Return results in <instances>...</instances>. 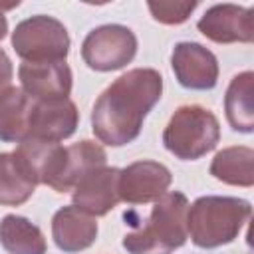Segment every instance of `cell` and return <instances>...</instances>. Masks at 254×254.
Wrapping results in <instances>:
<instances>
[{"instance_id":"cell-3","label":"cell","mask_w":254,"mask_h":254,"mask_svg":"<svg viewBox=\"0 0 254 254\" xmlns=\"http://www.w3.org/2000/svg\"><path fill=\"white\" fill-rule=\"evenodd\" d=\"M187 212L189 198L181 190L165 192L155 200L145 224L123 236V248L129 254H173L189 240Z\"/></svg>"},{"instance_id":"cell-19","label":"cell","mask_w":254,"mask_h":254,"mask_svg":"<svg viewBox=\"0 0 254 254\" xmlns=\"http://www.w3.org/2000/svg\"><path fill=\"white\" fill-rule=\"evenodd\" d=\"M36 181L24 163L12 153H0V204L20 206L36 190Z\"/></svg>"},{"instance_id":"cell-20","label":"cell","mask_w":254,"mask_h":254,"mask_svg":"<svg viewBox=\"0 0 254 254\" xmlns=\"http://www.w3.org/2000/svg\"><path fill=\"white\" fill-rule=\"evenodd\" d=\"M198 2H147V8L155 22L167 26H179L190 18Z\"/></svg>"},{"instance_id":"cell-5","label":"cell","mask_w":254,"mask_h":254,"mask_svg":"<svg viewBox=\"0 0 254 254\" xmlns=\"http://www.w3.org/2000/svg\"><path fill=\"white\" fill-rule=\"evenodd\" d=\"M69 46L71 40L65 26L46 14L22 20L12 32V48L24 62H65Z\"/></svg>"},{"instance_id":"cell-8","label":"cell","mask_w":254,"mask_h":254,"mask_svg":"<svg viewBox=\"0 0 254 254\" xmlns=\"http://www.w3.org/2000/svg\"><path fill=\"white\" fill-rule=\"evenodd\" d=\"M173 183L169 167L159 161H135L119 169V200L127 204H147L159 200Z\"/></svg>"},{"instance_id":"cell-15","label":"cell","mask_w":254,"mask_h":254,"mask_svg":"<svg viewBox=\"0 0 254 254\" xmlns=\"http://www.w3.org/2000/svg\"><path fill=\"white\" fill-rule=\"evenodd\" d=\"M34 99L22 87H8L0 93V141L22 143L30 133Z\"/></svg>"},{"instance_id":"cell-12","label":"cell","mask_w":254,"mask_h":254,"mask_svg":"<svg viewBox=\"0 0 254 254\" xmlns=\"http://www.w3.org/2000/svg\"><path fill=\"white\" fill-rule=\"evenodd\" d=\"M119 169L99 167L89 171L73 189L71 202L89 216H105L119 204Z\"/></svg>"},{"instance_id":"cell-16","label":"cell","mask_w":254,"mask_h":254,"mask_svg":"<svg viewBox=\"0 0 254 254\" xmlns=\"http://www.w3.org/2000/svg\"><path fill=\"white\" fill-rule=\"evenodd\" d=\"M224 113L228 125L238 133L254 131V73H236L224 93Z\"/></svg>"},{"instance_id":"cell-11","label":"cell","mask_w":254,"mask_h":254,"mask_svg":"<svg viewBox=\"0 0 254 254\" xmlns=\"http://www.w3.org/2000/svg\"><path fill=\"white\" fill-rule=\"evenodd\" d=\"M18 79L34 101L69 97L73 85V73L65 62H22Z\"/></svg>"},{"instance_id":"cell-18","label":"cell","mask_w":254,"mask_h":254,"mask_svg":"<svg viewBox=\"0 0 254 254\" xmlns=\"http://www.w3.org/2000/svg\"><path fill=\"white\" fill-rule=\"evenodd\" d=\"M0 246L8 254H46V236L30 218L6 214L0 220Z\"/></svg>"},{"instance_id":"cell-4","label":"cell","mask_w":254,"mask_h":254,"mask_svg":"<svg viewBox=\"0 0 254 254\" xmlns=\"http://www.w3.org/2000/svg\"><path fill=\"white\" fill-rule=\"evenodd\" d=\"M220 141V123L216 115L196 103L181 105L171 115L165 131V149L181 161H196L210 153Z\"/></svg>"},{"instance_id":"cell-10","label":"cell","mask_w":254,"mask_h":254,"mask_svg":"<svg viewBox=\"0 0 254 254\" xmlns=\"http://www.w3.org/2000/svg\"><path fill=\"white\" fill-rule=\"evenodd\" d=\"M254 10L238 4H214L196 22L198 32L216 44H250L254 40Z\"/></svg>"},{"instance_id":"cell-21","label":"cell","mask_w":254,"mask_h":254,"mask_svg":"<svg viewBox=\"0 0 254 254\" xmlns=\"http://www.w3.org/2000/svg\"><path fill=\"white\" fill-rule=\"evenodd\" d=\"M12 75H14V67H12V62L8 58V54L0 48V93L6 91L10 87V81H12Z\"/></svg>"},{"instance_id":"cell-13","label":"cell","mask_w":254,"mask_h":254,"mask_svg":"<svg viewBox=\"0 0 254 254\" xmlns=\"http://www.w3.org/2000/svg\"><path fill=\"white\" fill-rule=\"evenodd\" d=\"M79 125V111L69 97L34 101L28 137L60 143L69 139Z\"/></svg>"},{"instance_id":"cell-14","label":"cell","mask_w":254,"mask_h":254,"mask_svg":"<svg viewBox=\"0 0 254 254\" xmlns=\"http://www.w3.org/2000/svg\"><path fill=\"white\" fill-rule=\"evenodd\" d=\"M97 222L77 206H62L52 216L54 244L65 254H77L87 250L97 238Z\"/></svg>"},{"instance_id":"cell-1","label":"cell","mask_w":254,"mask_h":254,"mask_svg":"<svg viewBox=\"0 0 254 254\" xmlns=\"http://www.w3.org/2000/svg\"><path fill=\"white\" fill-rule=\"evenodd\" d=\"M163 95V75L153 67H135L119 75L95 99L91 131L99 143L123 147L133 143L149 111Z\"/></svg>"},{"instance_id":"cell-7","label":"cell","mask_w":254,"mask_h":254,"mask_svg":"<svg viewBox=\"0 0 254 254\" xmlns=\"http://www.w3.org/2000/svg\"><path fill=\"white\" fill-rule=\"evenodd\" d=\"M105 163H107V153L95 141L83 139L69 147H60L44 185H48L56 192H67L89 171L105 167Z\"/></svg>"},{"instance_id":"cell-6","label":"cell","mask_w":254,"mask_h":254,"mask_svg":"<svg viewBox=\"0 0 254 254\" xmlns=\"http://www.w3.org/2000/svg\"><path fill=\"white\" fill-rule=\"evenodd\" d=\"M137 56V36L121 24H103L83 38L81 60L89 69L115 71L125 67Z\"/></svg>"},{"instance_id":"cell-22","label":"cell","mask_w":254,"mask_h":254,"mask_svg":"<svg viewBox=\"0 0 254 254\" xmlns=\"http://www.w3.org/2000/svg\"><path fill=\"white\" fill-rule=\"evenodd\" d=\"M20 2L16 0V2H12V4H0V40H4L6 38V34H8V20H6V14H4V10H12V8H16Z\"/></svg>"},{"instance_id":"cell-9","label":"cell","mask_w":254,"mask_h":254,"mask_svg":"<svg viewBox=\"0 0 254 254\" xmlns=\"http://www.w3.org/2000/svg\"><path fill=\"white\" fill-rule=\"evenodd\" d=\"M175 79L185 89L206 91L218 83V60L198 42H179L171 52Z\"/></svg>"},{"instance_id":"cell-17","label":"cell","mask_w":254,"mask_h":254,"mask_svg":"<svg viewBox=\"0 0 254 254\" xmlns=\"http://www.w3.org/2000/svg\"><path fill=\"white\" fill-rule=\"evenodd\" d=\"M208 171L224 185L250 189L254 185V149L246 145L224 147L214 155Z\"/></svg>"},{"instance_id":"cell-2","label":"cell","mask_w":254,"mask_h":254,"mask_svg":"<svg viewBox=\"0 0 254 254\" xmlns=\"http://www.w3.org/2000/svg\"><path fill=\"white\" fill-rule=\"evenodd\" d=\"M250 216V200L238 196L206 194L189 204L187 232L196 248L212 250L234 242Z\"/></svg>"}]
</instances>
